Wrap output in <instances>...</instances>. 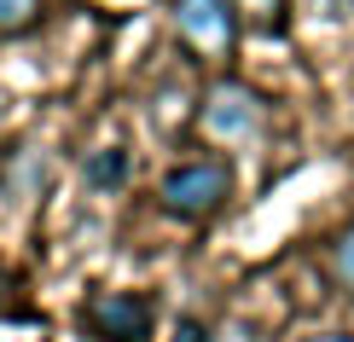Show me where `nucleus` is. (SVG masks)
Segmentation results:
<instances>
[{
  "label": "nucleus",
  "mask_w": 354,
  "mask_h": 342,
  "mask_svg": "<svg viewBox=\"0 0 354 342\" xmlns=\"http://www.w3.org/2000/svg\"><path fill=\"white\" fill-rule=\"evenodd\" d=\"M41 180H47V157H41L35 145H12L6 186H18V198H29V191H41Z\"/></svg>",
  "instance_id": "obj_6"
},
{
  "label": "nucleus",
  "mask_w": 354,
  "mask_h": 342,
  "mask_svg": "<svg viewBox=\"0 0 354 342\" xmlns=\"http://www.w3.org/2000/svg\"><path fill=\"white\" fill-rule=\"evenodd\" d=\"M47 0H0V35H18V29H35Z\"/></svg>",
  "instance_id": "obj_9"
},
{
  "label": "nucleus",
  "mask_w": 354,
  "mask_h": 342,
  "mask_svg": "<svg viewBox=\"0 0 354 342\" xmlns=\"http://www.w3.org/2000/svg\"><path fill=\"white\" fill-rule=\"evenodd\" d=\"M128 169H134V162H128V151L122 145H99L93 157H87V191H99V198H105V191H122L128 186Z\"/></svg>",
  "instance_id": "obj_5"
},
{
  "label": "nucleus",
  "mask_w": 354,
  "mask_h": 342,
  "mask_svg": "<svg viewBox=\"0 0 354 342\" xmlns=\"http://www.w3.org/2000/svg\"><path fill=\"white\" fill-rule=\"evenodd\" d=\"M308 342H354V331H314Z\"/></svg>",
  "instance_id": "obj_13"
},
{
  "label": "nucleus",
  "mask_w": 354,
  "mask_h": 342,
  "mask_svg": "<svg viewBox=\"0 0 354 342\" xmlns=\"http://www.w3.org/2000/svg\"><path fill=\"white\" fill-rule=\"evenodd\" d=\"M198 128L221 151H244V145H256L268 133V99L244 82H215L198 99Z\"/></svg>",
  "instance_id": "obj_1"
},
{
  "label": "nucleus",
  "mask_w": 354,
  "mask_h": 342,
  "mask_svg": "<svg viewBox=\"0 0 354 342\" xmlns=\"http://www.w3.org/2000/svg\"><path fill=\"white\" fill-rule=\"evenodd\" d=\"M209 342H261V336L250 331V325H227V331H221V336H209Z\"/></svg>",
  "instance_id": "obj_11"
},
{
  "label": "nucleus",
  "mask_w": 354,
  "mask_h": 342,
  "mask_svg": "<svg viewBox=\"0 0 354 342\" xmlns=\"http://www.w3.org/2000/svg\"><path fill=\"white\" fill-rule=\"evenodd\" d=\"M232 198V162L227 157H192V162H174L157 186V203L180 220H209L221 203Z\"/></svg>",
  "instance_id": "obj_2"
},
{
  "label": "nucleus",
  "mask_w": 354,
  "mask_h": 342,
  "mask_svg": "<svg viewBox=\"0 0 354 342\" xmlns=\"http://www.w3.org/2000/svg\"><path fill=\"white\" fill-rule=\"evenodd\" d=\"M87 331L99 342H151L157 307L145 290H99L87 296Z\"/></svg>",
  "instance_id": "obj_4"
},
{
  "label": "nucleus",
  "mask_w": 354,
  "mask_h": 342,
  "mask_svg": "<svg viewBox=\"0 0 354 342\" xmlns=\"http://www.w3.org/2000/svg\"><path fill=\"white\" fill-rule=\"evenodd\" d=\"M0 111H6V105H0Z\"/></svg>",
  "instance_id": "obj_14"
},
{
  "label": "nucleus",
  "mask_w": 354,
  "mask_h": 342,
  "mask_svg": "<svg viewBox=\"0 0 354 342\" xmlns=\"http://www.w3.org/2000/svg\"><path fill=\"white\" fill-rule=\"evenodd\" d=\"M0 314H18V278L0 267Z\"/></svg>",
  "instance_id": "obj_10"
},
{
  "label": "nucleus",
  "mask_w": 354,
  "mask_h": 342,
  "mask_svg": "<svg viewBox=\"0 0 354 342\" xmlns=\"http://www.w3.org/2000/svg\"><path fill=\"white\" fill-rule=\"evenodd\" d=\"M232 6H239V18L250 23V29H285V6L290 0H232Z\"/></svg>",
  "instance_id": "obj_8"
},
{
  "label": "nucleus",
  "mask_w": 354,
  "mask_h": 342,
  "mask_svg": "<svg viewBox=\"0 0 354 342\" xmlns=\"http://www.w3.org/2000/svg\"><path fill=\"white\" fill-rule=\"evenodd\" d=\"M326 273H331V285L343 290V296H354V220L331 238V249H326Z\"/></svg>",
  "instance_id": "obj_7"
},
{
  "label": "nucleus",
  "mask_w": 354,
  "mask_h": 342,
  "mask_svg": "<svg viewBox=\"0 0 354 342\" xmlns=\"http://www.w3.org/2000/svg\"><path fill=\"white\" fill-rule=\"evenodd\" d=\"M239 23L232 0H174V35L198 64H227L239 53Z\"/></svg>",
  "instance_id": "obj_3"
},
{
  "label": "nucleus",
  "mask_w": 354,
  "mask_h": 342,
  "mask_svg": "<svg viewBox=\"0 0 354 342\" xmlns=\"http://www.w3.org/2000/svg\"><path fill=\"white\" fill-rule=\"evenodd\" d=\"M180 342H209V331H203V325H192V319H186V325H180Z\"/></svg>",
  "instance_id": "obj_12"
}]
</instances>
